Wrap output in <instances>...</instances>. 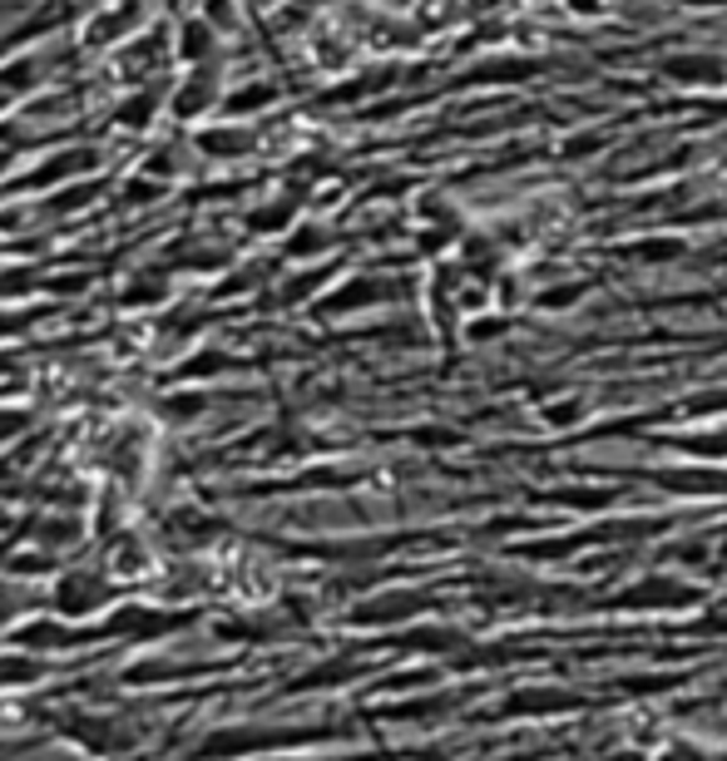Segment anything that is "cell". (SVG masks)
Wrapping results in <instances>:
<instances>
[{
  "label": "cell",
  "instance_id": "obj_1",
  "mask_svg": "<svg viewBox=\"0 0 727 761\" xmlns=\"http://www.w3.org/2000/svg\"><path fill=\"white\" fill-rule=\"evenodd\" d=\"M104 598H110V589H104L94 573H70V579H60V589H55V603H60V613H70V618L94 613Z\"/></svg>",
  "mask_w": 727,
  "mask_h": 761
},
{
  "label": "cell",
  "instance_id": "obj_2",
  "mask_svg": "<svg viewBox=\"0 0 727 761\" xmlns=\"http://www.w3.org/2000/svg\"><path fill=\"white\" fill-rule=\"evenodd\" d=\"M65 727H70L90 751H100V757H110V751H124V747H130V741L120 737V727H110L104 717H70Z\"/></svg>",
  "mask_w": 727,
  "mask_h": 761
},
{
  "label": "cell",
  "instance_id": "obj_3",
  "mask_svg": "<svg viewBox=\"0 0 727 761\" xmlns=\"http://www.w3.org/2000/svg\"><path fill=\"white\" fill-rule=\"evenodd\" d=\"M11 608H15V593L0 583V618H11Z\"/></svg>",
  "mask_w": 727,
  "mask_h": 761
}]
</instances>
